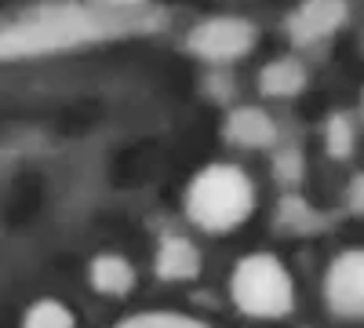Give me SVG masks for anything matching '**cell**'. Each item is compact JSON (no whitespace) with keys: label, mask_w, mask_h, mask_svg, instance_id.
Returning <instances> with one entry per match:
<instances>
[{"label":"cell","mask_w":364,"mask_h":328,"mask_svg":"<svg viewBox=\"0 0 364 328\" xmlns=\"http://www.w3.org/2000/svg\"><path fill=\"white\" fill-rule=\"evenodd\" d=\"M306 88V66L299 58H273L259 70V92L269 99H291Z\"/></svg>","instance_id":"9c48e42d"},{"label":"cell","mask_w":364,"mask_h":328,"mask_svg":"<svg viewBox=\"0 0 364 328\" xmlns=\"http://www.w3.org/2000/svg\"><path fill=\"white\" fill-rule=\"evenodd\" d=\"M324 307L343 321H364V248H346L328 263Z\"/></svg>","instance_id":"277c9868"},{"label":"cell","mask_w":364,"mask_h":328,"mask_svg":"<svg viewBox=\"0 0 364 328\" xmlns=\"http://www.w3.org/2000/svg\"><path fill=\"white\" fill-rule=\"evenodd\" d=\"M346 22V0H302L288 18V37L302 48L328 41Z\"/></svg>","instance_id":"5b68a950"},{"label":"cell","mask_w":364,"mask_h":328,"mask_svg":"<svg viewBox=\"0 0 364 328\" xmlns=\"http://www.w3.org/2000/svg\"><path fill=\"white\" fill-rule=\"evenodd\" d=\"M346 204H350V212L364 216V171H357L350 179V186H346Z\"/></svg>","instance_id":"5bb4252c"},{"label":"cell","mask_w":364,"mask_h":328,"mask_svg":"<svg viewBox=\"0 0 364 328\" xmlns=\"http://www.w3.org/2000/svg\"><path fill=\"white\" fill-rule=\"evenodd\" d=\"M324 146H328V154L331 157H350V150H353V125H350V117H331L328 121V128H324Z\"/></svg>","instance_id":"7c38bea8"},{"label":"cell","mask_w":364,"mask_h":328,"mask_svg":"<svg viewBox=\"0 0 364 328\" xmlns=\"http://www.w3.org/2000/svg\"><path fill=\"white\" fill-rule=\"evenodd\" d=\"M259 33L248 18H237V15H215V18H204L190 29L186 48L204 58V63H237L255 48Z\"/></svg>","instance_id":"3957f363"},{"label":"cell","mask_w":364,"mask_h":328,"mask_svg":"<svg viewBox=\"0 0 364 328\" xmlns=\"http://www.w3.org/2000/svg\"><path fill=\"white\" fill-rule=\"evenodd\" d=\"M22 328H77V317L66 303H58V300H37L26 310Z\"/></svg>","instance_id":"30bf717a"},{"label":"cell","mask_w":364,"mask_h":328,"mask_svg":"<svg viewBox=\"0 0 364 328\" xmlns=\"http://www.w3.org/2000/svg\"><path fill=\"white\" fill-rule=\"evenodd\" d=\"M277 175L284 179V183H295L299 179V171H302V161H299V154H291V150H284V154H277Z\"/></svg>","instance_id":"4fadbf2b"},{"label":"cell","mask_w":364,"mask_h":328,"mask_svg":"<svg viewBox=\"0 0 364 328\" xmlns=\"http://www.w3.org/2000/svg\"><path fill=\"white\" fill-rule=\"evenodd\" d=\"M87 281H91V288H95V292L117 300V295H128L135 288V266L124 255H117V252H102V255L91 259Z\"/></svg>","instance_id":"ba28073f"},{"label":"cell","mask_w":364,"mask_h":328,"mask_svg":"<svg viewBox=\"0 0 364 328\" xmlns=\"http://www.w3.org/2000/svg\"><path fill=\"white\" fill-rule=\"evenodd\" d=\"M102 4H109V8H139L142 0H102Z\"/></svg>","instance_id":"9a60e30c"},{"label":"cell","mask_w":364,"mask_h":328,"mask_svg":"<svg viewBox=\"0 0 364 328\" xmlns=\"http://www.w3.org/2000/svg\"><path fill=\"white\" fill-rule=\"evenodd\" d=\"M113 328H211L197 317H186V314H171V310H154V314H135L128 321H120Z\"/></svg>","instance_id":"8fae6325"},{"label":"cell","mask_w":364,"mask_h":328,"mask_svg":"<svg viewBox=\"0 0 364 328\" xmlns=\"http://www.w3.org/2000/svg\"><path fill=\"white\" fill-rule=\"evenodd\" d=\"M223 132L233 146H240V150H269V146L277 142V125H273V117L262 106L230 110Z\"/></svg>","instance_id":"8992f818"},{"label":"cell","mask_w":364,"mask_h":328,"mask_svg":"<svg viewBox=\"0 0 364 328\" xmlns=\"http://www.w3.org/2000/svg\"><path fill=\"white\" fill-rule=\"evenodd\" d=\"M157 274L164 281H193L200 274V248L182 233H168L157 248Z\"/></svg>","instance_id":"52a82bcc"},{"label":"cell","mask_w":364,"mask_h":328,"mask_svg":"<svg viewBox=\"0 0 364 328\" xmlns=\"http://www.w3.org/2000/svg\"><path fill=\"white\" fill-rule=\"evenodd\" d=\"M255 212V183L230 161L204 164L186 186V216L208 233H230Z\"/></svg>","instance_id":"6da1fadb"},{"label":"cell","mask_w":364,"mask_h":328,"mask_svg":"<svg viewBox=\"0 0 364 328\" xmlns=\"http://www.w3.org/2000/svg\"><path fill=\"white\" fill-rule=\"evenodd\" d=\"M230 300L240 314L259 317V321H277L291 314L295 285H291L288 266L269 252L245 255L230 274Z\"/></svg>","instance_id":"7a4b0ae2"}]
</instances>
